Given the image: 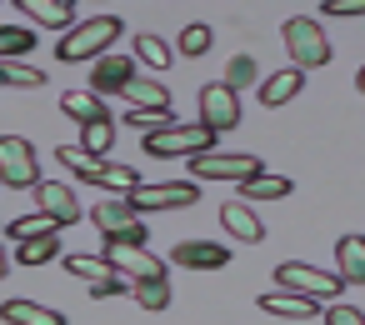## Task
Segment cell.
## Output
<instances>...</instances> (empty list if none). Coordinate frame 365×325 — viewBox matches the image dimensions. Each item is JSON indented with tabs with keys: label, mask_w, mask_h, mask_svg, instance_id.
Instances as JSON below:
<instances>
[{
	"label": "cell",
	"mask_w": 365,
	"mask_h": 325,
	"mask_svg": "<svg viewBox=\"0 0 365 325\" xmlns=\"http://www.w3.org/2000/svg\"><path fill=\"white\" fill-rule=\"evenodd\" d=\"M120 41V21L115 16H91V21H81L61 46H56V56L66 61V66H81V61H101L110 46Z\"/></svg>",
	"instance_id": "6da1fadb"
},
{
	"label": "cell",
	"mask_w": 365,
	"mask_h": 325,
	"mask_svg": "<svg viewBox=\"0 0 365 325\" xmlns=\"http://www.w3.org/2000/svg\"><path fill=\"white\" fill-rule=\"evenodd\" d=\"M280 41H285L295 71H320V66L330 61V41H325L320 21H310V16H290V21L280 26Z\"/></svg>",
	"instance_id": "7a4b0ae2"
},
{
	"label": "cell",
	"mask_w": 365,
	"mask_h": 325,
	"mask_svg": "<svg viewBox=\"0 0 365 325\" xmlns=\"http://www.w3.org/2000/svg\"><path fill=\"white\" fill-rule=\"evenodd\" d=\"M56 160L61 165H71L81 180H91V185H110V190H135L140 185V175H135V165H106V160H96V155H86L81 145H61L56 150Z\"/></svg>",
	"instance_id": "3957f363"
},
{
	"label": "cell",
	"mask_w": 365,
	"mask_h": 325,
	"mask_svg": "<svg viewBox=\"0 0 365 325\" xmlns=\"http://www.w3.org/2000/svg\"><path fill=\"white\" fill-rule=\"evenodd\" d=\"M41 165H36V145L26 135H0V185L11 190H36Z\"/></svg>",
	"instance_id": "277c9868"
},
{
	"label": "cell",
	"mask_w": 365,
	"mask_h": 325,
	"mask_svg": "<svg viewBox=\"0 0 365 325\" xmlns=\"http://www.w3.org/2000/svg\"><path fill=\"white\" fill-rule=\"evenodd\" d=\"M195 180H235V185H245V180H255L265 165L255 160V155H220V150H205V155H190V165H185Z\"/></svg>",
	"instance_id": "5b68a950"
},
{
	"label": "cell",
	"mask_w": 365,
	"mask_h": 325,
	"mask_svg": "<svg viewBox=\"0 0 365 325\" xmlns=\"http://www.w3.org/2000/svg\"><path fill=\"white\" fill-rule=\"evenodd\" d=\"M215 145V130H205V125H170V130H155V135H145V155H205Z\"/></svg>",
	"instance_id": "8992f818"
},
{
	"label": "cell",
	"mask_w": 365,
	"mask_h": 325,
	"mask_svg": "<svg viewBox=\"0 0 365 325\" xmlns=\"http://www.w3.org/2000/svg\"><path fill=\"white\" fill-rule=\"evenodd\" d=\"M91 220L101 225L106 245H145V225H140V215H135L125 200H106V205H96Z\"/></svg>",
	"instance_id": "52a82bcc"
},
{
	"label": "cell",
	"mask_w": 365,
	"mask_h": 325,
	"mask_svg": "<svg viewBox=\"0 0 365 325\" xmlns=\"http://www.w3.org/2000/svg\"><path fill=\"white\" fill-rule=\"evenodd\" d=\"M275 285H280V290H295V295H310V300H330V295H340V290H345V285H340V275H325V270L300 265V260L275 265Z\"/></svg>",
	"instance_id": "ba28073f"
},
{
	"label": "cell",
	"mask_w": 365,
	"mask_h": 325,
	"mask_svg": "<svg viewBox=\"0 0 365 325\" xmlns=\"http://www.w3.org/2000/svg\"><path fill=\"white\" fill-rule=\"evenodd\" d=\"M130 210H185V205H200V190L195 185H135L125 195Z\"/></svg>",
	"instance_id": "9c48e42d"
},
{
	"label": "cell",
	"mask_w": 365,
	"mask_h": 325,
	"mask_svg": "<svg viewBox=\"0 0 365 325\" xmlns=\"http://www.w3.org/2000/svg\"><path fill=\"white\" fill-rule=\"evenodd\" d=\"M200 125L205 130H235L240 125V100H235V91H225L220 81L215 86H200Z\"/></svg>",
	"instance_id": "30bf717a"
},
{
	"label": "cell",
	"mask_w": 365,
	"mask_h": 325,
	"mask_svg": "<svg viewBox=\"0 0 365 325\" xmlns=\"http://www.w3.org/2000/svg\"><path fill=\"white\" fill-rule=\"evenodd\" d=\"M130 81H135V61L120 56V51H106V56L91 66V96H96V100H101V96H120Z\"/></svg>",
	"instance_id": "8fae6325"
},
{
	"label": "cell",
	"mask_w": 365,
	"mask_h": 325,
	"mask_svg": "<svg viewBox=\"0 0 365 325\" xmlns=\"http://www.w3.org/2000/svg\"><path fill=\"white\" fill-rule=\"evenodd\" d=\"M106 260L125 275V280H170L165 260H155L145 245H106Z\"/></svg>",
	"instance_id": "7c38bea8"
},
{
	"label": "cell",
	"mask_w": 365,
	"mask_h": 325,
	"mask_svg": "<svg viewBox=\"0 0 365 325\" xmlns=\"http://www.w3.org/2000/svg\"><path fill=\"white\" fill-rule=\"evenodd\" d=\"M36 205L41 215H51L56 225H76L81 220V200L71 185H56V180H36Z\"/></svg>",
	"instance_id": "4fadbf2b"
},
{
	"label": "cell",
	"mask_w": 365,
	"mask_h": 325,
	"mask_svg": "<svg viewBox=\"0 0 365 325\" xmlns=\"http://www.w3.org/2000/svg\"><path fill=\"white\" fill-rule=\"evenodd\" d=\"M255 305H260L265 315H280V320H315V315H320V300L295 295V290H265Z\"/></svg>",
	"instance_id": "5bb4252c"
},
{
	"label": "cell",
	"mask_w": 365,
	"mask_h": 325,
	"mask_svg": "<svg viewBox=\"0 0 365 325\" xmlns=\"http://www.w3.org/2000/svg\"><path fill=\"white\" fill-rule=\"evenodd\" d=\"M220 225L240 240V245H260L265 240V225H260V215L250 210V205H240V200H225L220 205Z\"/></svg>",
	"instance_id": "9a60e30c"
},
{
	"label": "cell",
	"mask_w": 365,
	"mask_h": 325,
	"mask_svg": "<svg viewBox=\"0 0 365 325\" xmlns=\"http://www.w3.org/2000/svg\"><path fill=\"white\" fill-rule=\"evenodd\" d=\"M175 265H185V270H220V265H230V245L180 240V245H175Z\"/></svg>",
	"instance_id": "2e32d148"
},
{
	"label": "cell",
	"mask_w": 365,
	"mask_h": 325,
	"mask_svg": "<svg viewBox=\"0 0 365 325\" xmlns=\"http://www.w3.org/2000/svg\"><path fill=\"white\" fill-rule=\"evenodd\" d=\"M16 6H21L41 31H66V26H76V6H71V0H16Z\"/></svg>",
	"instance_id": "e0dca14e"
},
{
	"label": "cell",
	"mask_w": 365,
	"mask_h": 325,
	"mask_svg": "<svg viewBox=\"0 0 365 325\" xmlns=\"http://www.w3.org/2000/svg\"><path fill=\"white\" fill-rule=\"evenodd\" d=\"M335 260H340V285H365V240L360 235H340Z\"/></svg>",
	"instance_id": "ac0fdd59"
},
{
	"label": "cell",
	"mask_w": 365,
	"mask_h": 325,
	"mask_svg": "<svg viewBox=\"0 0 365 325\" xmlns=\"http://www.w3.org/2000/svg\"><path fill=\"white\" fill-rule=\"evenodd\" d=\"M0 320H6V325H66L61 310H46L36 300H6V305H0Z\"/></svg>",
	"instance_id": "d6986e66"
},
{
	"label": "cell",
	"mask_w": 365,
	"mask_h": 325,
	"mask_svg": "<svg viewBox=\"0 0 365 325\" xmlns=\"http://www.w3.org/2000/svg\"><path fill=\"white\" fill-rule=\"evenodd\" d=\"M120 96L130 100V110H170V91H165L160 81H140V76H135Z\"/></svg>",
	"instance_id": "ffe728a7"
},
{
	"label": "cell",
	"mask_w": 365,
	"mask_h": 325,
	"mask_svg": "<svg viewBox=\"0 0 365 325\" xmlns=\"http://www.w3.org/2000/svg\"><path fill=\"white\" fill-rule=\"evenodd\" d=\"M300 86H305V76H300L295 66H290V71H275V76H270V81L260 86V100H265V105L275 110V105L295 100V96H300Z\"/></svg>",
	"instance_id": "44dd1931"
},
{
	"label": "cell",
	"mask_w": 365,
	"mask_h": 325,
	"mask_svg": "<svg viewBox=\"0 0 365 325\" xmlns=\"http://www.w3.org/2000/svg\"><path fill=\"white\" fill-rule=\"evenodd\" d=\"M290 190H295V185H290L285 175H265V170H260L255 180L240 185V205H255V200H285Z\"/></svg>",
	"instance_id": "7402d4cb"
},
{
	"label": "cell",
	"mask_w": 365,
	"mask_h": 325,
	"mask_svg": "<svg viewBox=\"0 0 365 325\" xmlns=\"http://www.w3.org/2000/svg\"><path fill=\"white\" fill-rule=\"evenodd\" d=\"M66 270H71L76 280H91V285H101V280H115V275H120L106 255H66Z\"/></svg>",
	"instance_id": "603a6c76"
},
{
	"label": "cell",
	"mask_w": 365,
	"mask_h": 325,
	"mask_svg": "<svg viewBox=\"0 0 365 325\" xmlns=\"http://www.w3.org/2000/svg\"><path fill=\"white\" fill-rule=\"evenodd\" d=\"M61 110H66L71 120H81V125H91V120H106V105H101L91 91H66V96H61Z\"/></svg>",
	"instance_id": "cb8c5ba5"
},
{
	"label": "cell",
	"mask_w": 365,
	"mask_h": 325,
	"mask_svg": "<svg viewBox=\"0 0 365 325\" xmlns=\"http://www.w3.org/2000/svg\"><path fill=\"white\" fill-rule=\"evenodd\" d=\"M56 230H61V225H56L51 215H41V210H36V215H21V220L6 225V235L21 240V245H26V240H46V235H56Z\"/></svg>",
	"instance_id": "d4e9b609"
},
{
	"label": "cell",
	"mask_w": 365,
	"mask_h": 325,
	"mask_svg": "<svg viewBox=\"0 0 365 325\" xmlns=\"http://www.w3.org/2000/svg\"><path fill=\"white\" fill-rule=\"evenodd\" d=\"M110 145H115V120H110V115H106V120H91V125L81 130V150H86V155L101 160Z\"/></svg>",
	"instance_id": "484cf974"
},
{
	"label": "cell",
	"mask_w": 365,
	"mask_h": 325,
	"mask_svg": "<svg viewBox=\"0 0 365 325\" xmlns=\"http://www.w3.org/2000/svg\"><path fill=\"white\" fill-rule=\"evenodd\" d=\"M0 86L41 91V86H51V81H46V71H31V66H21V61H0Z\"/></svg>",
	"instance_id": "4316f807"
},
{
	"label": "cell",
	"mask_w": 365,
	"mask_h": 325,
	"mask_svg": "<svg viewBox=\"0 0 365 325\" xmlns=\"http://www.w3.org/2000/svg\"><path fill=\"white\" fill-rule=\"evenodd\" d=\"M130 295L145 310H165L170 305V280H130Z\"/></svg>",
	"instance_id": "83f0119b"
},
{
	"label": "cell",
	"mask_w": 365,
	"mask_h": 325,
	"mask_svg": "<svg viewBox=\"0 0 365 325\" xmlns=\"http://www.w3.org/2000/svg\"><path fill=\"white\" fill-rule=\"evenodd\" d=\"M135 56H140L145 66H155V71H165V66L175 61V51H170L160 36H150V31H145V36H135Z\"/></svg>",
	"instance_id": "f1b7e54d"
},
{
	"label": "cell",
	"mask_w": 365,
	"mask_h": 325,
	"mask_svg": "<svg viewBox=\"0 0 365 325\" xmlns=\"http://www.w3.org/2000/svg\"><path fill=\"white\" fill-rule=\"evenodd\" d=\"M255 76H260V71H255V56H230L220 86H225V91H240V86H255Z\"/></svg>",
	"instance_id": "f546056e"
},
{
	"label": "cell",
	"mask_w": 365,
	"mask_h": 325,
	"mask_svg": "<svg viewBox=\"0 0 365 325\" xmlns=\"http://www.w3.org/2000/svg\"><path fill=\"white\" fill-rule=\"evenodd\" d=\"M125 125H135V130H145V135H155V130H170V125H180L170 110H125Z\"/></svg>",
	"instance_id": "4dcf8cb0"
},
{
	"label": "cell",
	"mask_w": 365,
	"mask_h": 325,
	"mask_svg": "<svg viewBox=\"0 0 365 325\" xmlns=\"http://www.w3.org/2000/svg\"><path fill=\"white\" fill-rule=\"evenodd\" d=\"M31 46H36L31 31H21V26H0V61H16V56H26Z\"/></svg>",
	"instance_id": "1f68e13d"
},
{
	"label": "cell",
	"mask_w": 365,
	"mask_h": 325,
	"mask_svg": "<svg viewBox=\"0 0 365 325\" xmlns=\"http://www.w3.org/2000/svg\"><path fill=\"white\" fill-rule=\"evenodd\" d=\"M61 255V240L56 235H46V240H26L21 245V265H51Z\"/></svg>",
	"instance_id": "d6a6232c"
},
{
	"label": "cell",
	"mask_w": 365,
	"mask_h": 325,
	"mask_svg": "<svg viewBox=\"0 0 365 325\" xmlns=\"http://www.w3.org/2000/svg\"><path fill=\"white\" fill-rule=\"evenodd\" d=\"M205 51H210V26H185L180 56H205Z\"/></svg>",
	"instance_id": "836d02e7"
},
{
	"label": "cell",
	"mask_w": 365,
	"mask_h": 325,
	"mask_svg": "<svg viewBox=\"0 0 365 325\" xmlns=\"http://www.w3.org/2000/svg\"><path fill=\"white\" fill-rule=\"evenodd\" d=\"M325 325H365V315L355 305H330L325 310Z\"/></svg>",
	"instance_id": "e575fe53"
},
{
	"label": "cell",
	"mask_w": 365,
	"mask_h": 325,
	"mask_svg": "<svg viewBox=\"0 0 365 325\" xmlns=\"http://www.w3.org/2000/svg\"><path fill=\"white\" fill-rule=\"evenodd\" d=\"M325 11L330 16H360L365 6H360V0H325Z\"/></svg>",
	"instance_id": "d590c367"
},
{
	"label": "cell",
	"mask_w": 365,
	"mask_h": 325,
	"mask_svg": "<svg viewBox=\"0 0 365 325\" xmlns=\"http://www.w3.org/2000/svg\"><path fill=\"white\" fill-rule=\"evenodd\" d=\"M6 275H11V255L0 250V285H6Z\"/></svg>",
	"instance_id": "8d00e7d4"
}]
</instances>
